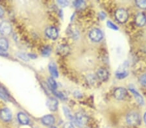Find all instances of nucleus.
Wrapping results in <instances>:
<instances>
[{
  "label": "nucleus",
  "instance_id": "1",
  "mask_svg": "<svg viewBox=\"0 0 146 128\" xmlns=\"http://www.w3.org/2000/svg\"><path fill=\"white\" fill-rule=\"evenodd\" d=\"M74 120L77 126L82 127L86 124L88 122V117L82 112H79L75 115Z\"/></svg>",
  "mask_w": 146,
  "mask_h": 128
},
{
  "label": "nucleus",
  "instance_id": "2",
  "mask_svg": "<svg viewBox=\"0 0 146 128\" xmlns=\"http://www.w3.org/2000/svg\"><path fill=\"white\" fill-rule=\"evenodd\" d=\"M126 120L128 124L131 125H139L141 122L140 115L135 112H131L129 113L127 116Z\"/></svg>",
  "mask_w": 146,
  "mask_h": 128
},
{
  "label": "nucleus",
  "instance_id": "3",
  "mask_svg": "<svg viewBox=\"0 0 146 128\" xmlns=\"http://www.w3.org/2000/svg\"><path fill=\"white\" fill-rule=\"evenodd\" d=\"M115 17L119 23H123L127 21L129 14L126 10L123 9H119L115 12Z\"/></svg>",
  "mask_w": 146,
  "mask_h": 128
},
{
  "label": "nucleus",
  "instance_id": "4",
  "mask_svg": "<svg viewBox=\"0 0 146 128\" xmlns=\"http://www.w3.org/2000/svg\"><path fill=\"white\" fill-rule=\"evenodd\" d=\"M12 30L11 23L7 21L2 22L0 24V34L3 36H8L11 34Z\"/></svg>",
  "mask_w": 146,
  "mask_h": 128
},
{
  "label": "nucleus",
  "instance_id": "5",
  "mask_svg": "<svg viewBox=\"0 0 146 128\" xmlns=\"http://www.w3.org/2000/svg\"><path fill=\"white\" fill-rule=\"evenodd\" d=\"M89 36H90V38L93 41L98 42V41H100L101 40V39H102L103 33L100 29H94L90 32Z\"/></svg>",
  "mask_w": 146,
  "mask_h": 128
},
{
  "label": "nucleus",
  "instance_id": "6",
  "mask_svg": "<svg viewBox=\"0 0 146 128\" xmlns=\"http://www.w3.org/2000/svg\"><path fill=\"white\" fill-rule=\"evenodd\" d=\"M0 118L2 120L5 122H8L10 121L12 118V113L11 111L7 108L2 109L0 111Z\"/></svg>",
  "mask_w": 146,
  "mask_h": 128
},
{
  "label": "nucleus",
  "instance_id": "7",
  "mask_svg": "<svg viewBox=\"0 0 146 128\" xmlns=\"http://www.w3.org/2000/svg\"><path fill=\"white\" fill-rule=\"evenodd\" d=\"M127 92V90L123 87H119L114 91V97L117 100H123L126 97Z\"/></svg>",
  "mask_w": 146,
  "mask_h": 128
},
{
  "label": "nucleus",
  "instance_id": "8",
  "mask_svg": "<svg viewBox=\"0 0 146 128\" xmlns=\"http://www.w3.org/2000/svg\"><path fill=\"white\" fill-rule=\"evenodd\" d=\"M46 34L49 38L51 39H55L58 37V31L55 27H49L46 30Z\"/></svg>",
  "mask_w": 146,
  "mask_h": 128
},
{
  "label": "nucleus",
  "instance_id": "9",
  "mask_svg": "<svg viewBox=\"0 0 146 128\" xmlns=\"http://www.w3.org/2000/svg\"><path fill=\"white\" fill-rule=\"evenodd\" d=\"M46 104L48 108L51 111H55L58 108V101L54 98H49Z\"/></svg>",
  "mask_w": 146,
  "mask_h": 128
},
{
  "label": "nucleus",
  "instance_id": "10",
  "mask_svg": "<svg viewBox=\"0 0 146 128\" xmlns=\"http://www.w3.org/2000/svg\"><path fill=\"white\" fill-rule=\"evenodd\" d=\"M135 23L138 27H143L146 23V16L143 13H138L135 18Z\"/></svg>",
  "mask_w": 146,
  "mask_h": 128
},
{
  "label": "nucleus",
  "instance_id": "11",
  "mask_svg": "<svg viewBox=\"0 0 146 128\" xmlns=\"http://www.w3.org/2000/svg\"><path fill=\"white\" fill-rule=\"evenodd\" d=\"M42 122L44 125L50 126V125H53L55 123V118L53 115H45L42 118Z\"/></svg>",
  "mask_w": 146,
  "mask_h": 128
},
{
  "label": "nucleus",
  "instance_id": "12",
  "mask_svg": "<svg viewBox=\"0 0 146 128\" xmlns=\"http://www.w3.org/2000/svg\"><path fill=\"white\" fill-rule=\"evenodd\" d=\"M98 77L102 81L107 80L109 78V73L104 68H101L97 72Z\"/></svg>",
  "mask_w": 146,
  "mask_h": 128
},
{
  "label": "nucleus",
  "instance_id": "13",
  "mask_svg": "<svg viewBox=\"0 0 146 128\" xmlns=\"http://www.w3.org/2000/svg\"><path fill=\"white\" fill-rule=\"evenodd\" d=\"M18 119L20 124L23 125H27L29 123V118L23 113H19L18 115Z\"/></svg>",
  "mask_w": 146,
  "mask_h": 128
},
{
  "label": "nucleus",
  "instance_id": "14",
  "mask_svg": "<svg viewBox=\"0 0 146 128\" xmlns=\"http://www.w3.org/2000/svg\"><path fill=\"white\" fill-rule=\"evenodd\" d=\"M56 51H57V53L58 54L61 56H65L69 53L70 48L66 45H61L57 48Z\"/></svg>",
  "mask_w": 146,
  "mask_h": 128
},
{
  "label": "nucleus",
  "instance_id": "15",
  "mask_svg": "<svg viewBox=\"0 0 146 128\" xmlns=\"http://www.w3.org/2000/svg\"><path fill=\"white\" fill-rule=\"evenodd\" d=\"M49 71L50 72L51 76L54 78H57L58 76V73L57 67H56V65L54 63L51 62L49 65Z\"/></svg>",
  "mask_w": 146,
  "mask_h": 128
},
{
  "label": "nucleus",
  "instance_id": "16",
  "mask_svg": "<svg viewBox=\"0 0 146 128\" xmlns=\"http://www.w3.org/2000/svg\"><path fill=\"white\" fill-rule=\"evenodd\" d=\"M130 90L133 93L134 96L135 97V99L136 100V101L138 102V103L140 105H143V98L137 92V91H136L135 89H134V88H131V87H130Z\"/></svg>",
  "mask_w": 146,
  "mask_h": 128
},
{
  "label": "nucleus",
  "instance_id": "17",
  "mask_svg": "<svg viewBox=\"0 0 146 128\" xmlns=\"http://www.w3.org/2000/svg\"><path fill=\"white\" fill-rule=\"evenodd\" d=\"M9 43L7 39L4 38H0V50L6 51L8 49Z\"/></svg>",
  "mask_w": 146,
  "mask_h": 128
},
{
  "label": "nucleus",
  "instance_id": "18",
  "mask_svg": "<svg viewBox=\"0 0 146 128\" xmlns=\"http://www.w3.org/2000/svg\"><path fill=\"white\" fill-rule=\"evenodd\" d=\"M48 82V85L49 88H50L53 92L55 91L56 88H57V84H56V82L55 81V80H54L53 78L52 77L49 78Z\"/></svg>",
  "mask_w": 146,
  "mask_h": 128
},
{
  "label": "nucleus",
  "instance_id": "19",
  "mask_svg": "<svg viewBox=\"0 0 146 128\" xmlns=\"http://www.w3.org/2000/svg\"><path fill=\"white\" fill-rule=\"evenodd\" d=\"M51 48L49 46H46L42 48V54L44 56H48L51 54Z\"/></svg>",
  "mask_w": 146,
  "mask_h": 128
},
{
  "label": "nucleus",
  "instance_id": "20",
  "mask_svg": "<svg viewBox=\"0 0 146 128\" xmlns=\"http://www.w3.org/2000/svg\"><path fill=\"white\" fill-rule=\"evenodd\" d=\"M0 97H1L2 99H3L4 100H9V95L6 93L5 91L2 89V88H0Z\"/></svg>",
  "mask_w": 146,
  "mask_h": 128
},
{
  "label": "nucleus",
  "instance_id": "21",
  "mask_svg": "<svg viewBox=\"0 0 146 128\" xmlns=\"http://www.w3.org/2000/svg\"><path fill=\"white\" fill-rule=\"evenodd\" d=\"M136 4L138 7L141 9H146V0H136Z\"/></svg>",
  "mask_w": 146,
  "mask_h": 128
},
{
  "label": "nucleus",
  "instance_id": "22",
  "mask_svg": "<svg viewBox=\"0 0 146 128\" xmlns=\"http://www.w3.org/2000/svg\"><path fill=\"white\" fill-rule=\"evenodd\" d=\"M127 74H128L127 72L123 70V71H119L118 72H117L116 76L119 79H123L125 77H126V76H127Z\"/></svg>",
  "mask_w": 146,
  "mask_h": 128
},
{
  "label": "nucleus",
  "instance_id": "23",
  "mask_svg": "<svg viewBox=\"0 0 146 128\" xmlns=\"http://www.w3.org/2000/svg\"><path fill=\"white\" fill-rule=\"evenodd\" d=\"M74 5H75V7L77 8H81L84 5H85V3L83 1H81V0H80V1H75L74 2Z\"/></svg>",
  "mask_w": 146,
  "mask_h": 128
},
{
  "label": "nucleus",
  "instance_id": "24",
  "mask_svg": "<svg viewBox=\"0 0 146 128\" xmlns=\"http://www.w3.org/2000/svg\"><path fill=\"white\" fill-rule=\"evenodd\" d=\"M107 26L109 27V28H110V29H114V30H117V29H118V28H117V27L116 26V25H114V23H112L111 22H110V21H108L107 23Z\"/></svg>",
  "mask_w": 146,
  "mask_h": 128
},
{
  "label": "nucleus",
  "instance_id": "25",
  "mask_svg": "<svg viewBox=\"0 0 146 128\" xmlns=\"http://www.w3.org/2000/svg\"><path fill=\"white\" fill-rule=\"evenodd\" d=\"M140 81L141 84H142L143 86H144V87H146V74H143V75L141 76Z\"/></svg>",
  "mask_w": 146,
  "mask_h": 128
},
{
  "label": "nucleus",
  "instance_id": "26",
  "mask_svg": "<svg viewBox=\"0 0 146 128\" xmlns=\"http://www.w3.org/2000/svg\"><path fill=\"white\" fill-rule=\"evenodd\" d=\"M54 93H55V95H56V96L57 97H58L59 98H60V99H64V98H65V96H64V95L62 94V93H60V92H56V91H54Z\"/></svg>",
  "mask_w": 146,
  "mask_h": 128
},
{
  "label": "nucleus",
  "instance_id": "27",
  "mask_svg": "<svg viewBox=\"0 0 146 128\" xmlns=\"http://www.w3.org/2000/svg\"><path fill=\"white\" fill-rule=\"evenodd\" d=\"M58 3L62 7H66L68 5V1H61V0H59V1H58Z\"/></svg>",
  "mask_w": 146,
  "mask_h": 128
},
{
  "label": "nucleus",
  "instance_id": "28",
  "mask_svg": "<svg viewBox=\"0 0 146 128\" xmlns=\"http://www.w3.org/2000/svg\"><path fill=\"white\" fill-rule=\"evenodd\" d=\"M63 128H75L74 125L72 124V123L70 122H67L66 123V124L64 125V126H63Z\"/></svg>",
  "mask_w": 146,
  "mask_h": 128
},
{
  "label": "nucleus",
  "instance_id": "29",
  "mask_svg": "<svg viewBox=\"0 0 146 128\" xmlns=\"http://www.w3.org/2000/svg\"><path fill=\"white\" fill-rule=\"evenodd\" d=\"M0 55L3 56H7L8 54L5 52V51H3L0 50Z\"/></svg>",
  "mask_w": 146,
  "mask_h": 128
},
{
  "label": "nucleus",
  "instance_id": "30",
  "mask_svg": "<svg viewBox=\"0 0 146 128\" xmlns=\"http://www.w3.org/2000/svg\"><path fill=\"white\" fill-rule=\"evenodd\" d=\"M4 15V11L1 7H0V18H2Z\"/></svg>",
  "mask_w": 146,
  "mask_h": 128
},
{
  "label": "nucleus",
  "instance_id": "31",
  "mask_svg": "<svg viewBox=\"0 0 146 128\" xmlns=\"http://www.w3.org/2000/svg\"><path fill=\"white\" fill-rule=\"evenodd\" d=\"M100 17L101 18V19H102V20H103V19H105V14L104 13H103V12H101L100 13Z\"/></svg>",
  "mask_w": 146,
  "mask_h": 128
},
{
  "label": "nucleus",
  "instance_id": "32",
  "mask_svg": "<svg viewBox=\"0 0 146 128\" xmlns=\"http://www.w3.org/2000/svg\"><path fill=\"white\" fill-rule=\"evenodd\" d=\"M144 121H145V122L146 124V113H145V115H144Z\"/></svg>",
  "mask_w": 146,
  "mask_h": 128
},
{
  "label": "nucleus",
  "instance_id": "33",
  "mask_svg": "<svg viewBox=\"0 0 146 128\" xmlns=\"http://www.w3.org/2000/svg\"><path fill=\"white\" fill-rule=\"evenodd\" d=\"M51 128H56V127H51Z\"/></svg>",
  "mask_w": 146,
  "mask_h": 128
}]
</instances>
